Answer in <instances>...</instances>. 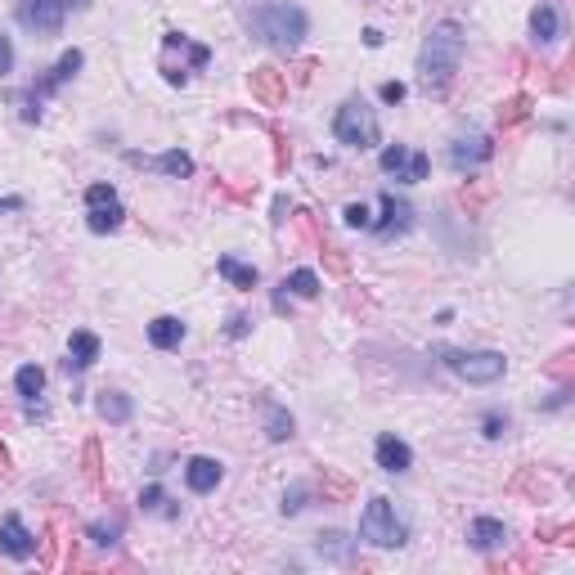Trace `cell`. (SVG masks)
Instances as JSON below:
<instances>
[{
    "instance_id": "obj_39",
    "label": "cell",
    "mask_w": 575,
    "mask_h": 575,
    "mask_svg": "<svg viewBox=\"0 0 575 575\" xmlns=\"http://www.w3.org/2000/svg\"><path fill=\"white\" fill-rule=\"evenodd\" d=\"M9 68H14V45H9V36L0 32V77H5Z\"/></svg>"
},
{
    "instance_id": "obj_6",
    "label": "cell",
    "mask_w": 575,
    "mask_h": 575,
    "mask_svg": "<svg viewBox=\"0 0 575 575\" xmlns=\"http://www.w3.org/2000/svg\"><path fill=\"white\" fill-rule=\"evenodd\" d=\"M441 359L459 373L463 382H472V387H490L508 369V359L499 350H441Z\"/></svg>"
},
{
    "instance_id": "obj_28",
    "label": "cell",
    "mask_w": 575,
    "mask_h": 575,
    "mask_svg": "<svg viewBox=\"0 0 575 575\" xmlns=\"http://www.w3.org/2000/svg\"><path fill=\"white\" fill-rule=\"evenodd\" d=\"M526 117H531V100H526V95H517V100H508V104L499 109V126H503V130H513V126H522Z\"/></svg>"
},
{
    "instance_id": "obj_29",
    "label": "cell",
    "mask_w": 575,
    "mask_h": 575,
    "mask_svg": "<svg viewBox=\"0 0 575 575\" xmlns=\"http://www.w3.org/2000/svg\"><path fill=\"white\" fill-rule=\"evenodd\" d=\"M86 540H91L95 549H113L117 540H121V526H117V522H95V526L86 531Z\"/></svg>"
},
{
    "instance_id": "obj_37",
    "label": "cell",
    "mask_w": 575,
    "mask_h": 575,
    "mask_svg": "<svg viewBox=\"0 0 575 575\" xmlns=\"http://www.w3.org/2000/svg\"><path fill=\"white\" fill-rule=\"evenodd\" d=\"M481 427H485V436L494 441V436H503V432H508V418H503V414H485V423H481Z\"/></svg>"
},
{
    "instance_id": "obj_43",
    "label": "cell",
    "mask_w": 575,
    "mask_h": 575,
    "mask_svg": "<svg viewBox=\"0 0 575 575\" xmlns=\"http://www.w3.org/2000/svg\"><path fill=\"white\" fill-rule=\"evenodd\" d=\"M364 45H373V50H378V45H382V32H378V27H369V32H364Z\"/></svg>"
},
{
    "instance_id": "obj_33",
    "label": "cell",
    "mask_w": 575,
    "mask_h": 575,
    "mask_svg": "<svg viewBox=\"0 0 575 575\" xmlns=\"http://www.w3.org/2000/svg\"><path fill=\"white\" fill-rule=\"evenodd\" d=\"M342 216H346V225H350V230H369V207H364V203H350Z\"/></svg>"
},
{
    "instance_id": "obj_7",
    "label": "cell",
    "mask_w": 575,
    "mask_h": 575,
    "mask_svg": "<svg viewBox=\"0 0 575 575\" xmlns=\"http://www.w3.org/2000/svg\"><path fill=\"white\" fill-rule=\"evenodd\" d=\"M382 171L396 176L400 185H423L432 162H427V153H409L405 144H391V149H382Z\"/></svg>"
},
{
    "instance_id": "obj_4",
    "label": "cell",
    "mask_w": 575,
    "mask_h": 575,
    "mask_svg": "<svg viewBox=\"0 0 575 575\" xmlns=\"http://www.w3.org/2000/svg\"><path fill=\"white\" fill-rule=\"evenodd\" d=\"M333 135H338V144H346V149H373L378 135H382V126H378V113L364 100H346L342 109H338V117H333Z\"/></svg>"
},
{
    "instance_id": "obj_46",
    "label": "cell",
    "mask_w": 575,
    "mask_h": 575,
    "mask_svg": "<svg viewBox=\"0 0 575 575\" xmlns=\"http://www.w3.org/2000/svg\"><path fill=\"white\" fill-rule=\"evenodd\" d=\"M5 463H9V459H5V450H0V467H5Z\"/></svg>"
},
{
    "instance_id": "obj_23",
    "label": "cell",
    "mask_w": 575,
    "mask_h": 575,
    "mask_svg": "<svg viewBox=\"0 0 575 575\" xmlns=\"http://www.w3.org/2000/svg\"><path fill=\"white\" fill-rule=\"evenodd\" d=\"M139 508H144V513H153V517H167V522H171V517H180V508L171 503V494H167L162 485H144V490H139Z\"/></svg>"
},
{
    "instance_id": "obj_19",
    "label": "cell",
    "mask_w": 575,
    "mask_h": 575,
    "mask_svg": "<svg viewBox=\"0 0 575 575\" xmlns=\"http://www.w3.org/2000/svg\"><path fill=\"white\" fill-rule=\"evenodd\" d=\"M149 342L158 346V350H176V346L185 342V324H180L176 315H158V320L149 324Z\"/></svg>"
},
{
    "instance_id": "obj_9",
    "label": "cell",
    "mask_w": 575,
    "mask_h": 575,
    "mask_svg": "<svg viewBox=\"0 0 575 575\" xmlns=\"http://www.w3.org/2000/svg\"><path fill=\"white\" fill-rule=\"evenodd\" d=\"M490 158H494V139L481 135V130L459 135L455 149H450V167H455V171H476V167H485Z\"/></svg>"
},
{
    "instance_id": "obj_34",
    "label": "cell",
    "mask_w": 575,
    "mask_h": 575,
    "mask_svg": "<svg viewBox=\"0 0 575 575\" xmlns=\"http://www.w3.org/2000/svg\"><path fill=\"white\" fill-rule=\"evenodd\" d=\"M113 198H117L113 185H91L86 189V207H100V203H113Z\"/></svg>"
},
{
    "instance_id": "obj_14",
    "label": "cell",
    "mask_w": 575,
    "mask_h": 575,
    "mask_svg": "<svg viewBox=\"0 0 575 575\" xmlns=\"http://www.w3.org/2000/svg\"><path fill=\"white\" fill-rule=\"evenodd\" d=\"M221 476H225V467L216 459H203V455H198V459L185 463V485H189L194 494H212V490L221 485Z\"/></svg>"
},
{
    "instance_id": "obj_36",
    "label": "cell",
    "mask_w": 575,
    "mask_h": 575,
    "mask_svg": "<svg viewBox=\"0 0 575 575\" xmlns=\"http://www.w3.org/2000/svg\"><path fill=\"white\" fill-rule=\"evenodd\" d=\"M320 481H324V485H329V494H333V499H346V494H350V485H346L342 476H333V472H329V467H324V476H320Z\"/></svg>"
},
{
    "instance_id": "obj_22",
    "label": "cell",
    "mask_w": 575,
    "mask_h": 575,
    "mask_svg": "<svg viewBox=\"0 0 575 575\" xmlns=\"http://www.w3.org/2000/svg\"><path fill=\"white\" fill-rule=\"evenodd\" d=\"M216 270H221V274L230 279L234 288H243V292H252V288L261 283V274H256V265H243L238 256H221V261H216Z\"/></svg>"
},
{
    "instance_id": "obj_44",
    "label": "cell",
    "mask_w": 575,
    "mask_h": 575,
    "mask_svg": "<svg viewBox=\"0 0 575 575\" xmlns=\"http://www.w3.org/2000/svg\"><path fill=\"white\" fill-rule=\"evenodd\" d=\"M59 5H63V9H77V14H81V9H91V0H59Z\"/></svg>"
},
{
    "instance_id": "obj_15",
    "label": "cell",
    "mask_w": 575,
    "mask_h": 575,
    "mask_svg": "<svg viewBox=\"0 0 575 575\" xmlns=\"http://www.w3.org/2000/svg\"><path fill=\"white\" fill-rule=\"evenodd\" d=\"M373 455H378V467H382V472H409V467H414V455H409V446H405L396 432H382Z\"/></svg>"
},
{
    "instance_id": "obj_13",
    "label": "cell",
    "mask_w": 575,
    "mask_h": 575,
    "mask_svg": "<svg viewBox=\"0 0 575 575\" xmlns=\"http://www.w3.org/2000/svg\"><path fill=\"white\" fill-rule=\"evenodd\" d=\"M252 95H256L265 109H279V104L288 100V72H279V68H256V72H252Z\"/></svg>"
},
{
    "instance_id": "obj_41",
    "label": "cell",
    "mask_w": 575,
    "mask_h": 575,
    "mask_svg": "<svg viewBox=\"0 0 575 575\" xmlns=\"http://www.w3.org/2000/svg\"><path fill=\"white\" fill-rule=\"evenodd\" d=\"M382 100H387V104H400V100H405V86H400V81H387V86H382Z\"/></svg>"
},
{
    "instance_id": "obj_12",
    "label": "cell",
    "mask_w": 575,
    "mask_h": 575,
    "mask_svg": "<svg viewBox=\"0 0 575 575\" xmlns=\"http://www.w3.org/2000/svg\"><path fill=\"white\" fill-rule=\"evenodd\" d=\"M409 221H414V207L400 203L396 194H382V221H369V230L378 234V238H391V234L409 230Z\"/></svg>"
},
{
    "instance_id": "obj_26",
    "label": "cell",
    "mask_w": 575,
    "mask_h": 575,
    "mask_svg": "<svg viewBox=\"0 0 575 575\" xmlns=\"http://www.w3.org/2000/svg\"><path fill=\"white\" fill-rule=\"evenodd\" d=\"M14 387H18V396L32 405V400L41 396V387H45V373H41L36 364H23V369H18V378H14Z\"/></svg>"
},
{
    "instance_id": "obj_10",
    "label": "cell",
    "mask_w": 575,
    "mask_h": 575,
    "mask_svg": "<svg viewBox=\"0 0 575 575\" xmlns=\"http://www.w3.org/2000/svg\"><path fill=\"white\" fill-rule=\"evenodd\" d=\"M0 553L14 558V562H27L36 553V535L23 526V517H5L0 522Z\"/></svg>"
},
{
    "instance_id": "obj_32",
    "label": "cell",
    "mask_w": 575,
    "mask_h": 575,
    "mask_svg": "<svg viewBox=\"0 0 575 575\" xmlns=\"http://www.w3.org/2000/svg\"><path fill=\"white\" fill-rule=\"evenodd\" d=\"M86 481H91V485H104V472H100V446H95V441L86 446Z\"/></svg>"
},
{
    "instance_id": "obj_3",
    "label": "cell",
    "mask_w": 575,
    "mask_h": 575,
    "mask_svg": "<svg viewBox=\"0 0 575 575\" xmlns=\"http://www.w3.org/2000/svg\"><path fill=\"white\" fill-rule=\"evenodd\" d=\"M207 63H212V50H207V45L189 41L185 32H167V36H162V59H158V68H162L167 81H185L189 72H198V68H207Z\"/></svg>"
},
{
    "instance_id": "obj_2",
    "label": "cell",
    "mask_w": 575,
    "mask_h": 575,
    "mask_svg": "<svg viewBox=\"0 0 575 575\" xmlns=\"http://www.w3.org/2000/svg\"><path fill=\"white\" fill-rule=\"evenodd\" d=\"M306 27H311V18H306V9L292 5V0H270V5H261V9L252 14V32H256L270 50H283V54H292V50L306 41Z\"/></svg>"
},
{
    "instance_id": "obj_40",
    "label": "cell",
    "mask_w": 575,
    "mask_h": 575,
    "mask_svg": "<svg viewBox=\"0 0 575 575\" xmlns=\"http://www.w3.org/2000/svg\"><path fill=\"white\" fill-rule=\"evenodd\" d=\"M324 261H329V270H338V274H346V256L338 252V247H324Z\"/></svg>"
},
{
    "instance_id": "obj_38",
    "label": "cell",
    "mask_w": 575,
    "mask_h": 575,
    "mask_svg": "<svg viewBox=\"0 0 575 575\" xmlns=\"http://www.w3.org/2000/svg\"><path fill=\"white\" fill-rule=\"evenodd\" d=\"M274 144H279V153H274V167L283 171V167H288V158H292V149H288V139H283V130H274Z\"/></svg>"
},
{
    "instance_id": "obj_21",
    "label": "cell",
    "mask_w": 575,
    "mask_h": 575,
    "mask_svg": "<svg viewBox=\"0 0 575 575\" xmlns=\"http://www.w3.org/2000/svg\"><path fill=\"white\" fill-rule=\"evenodd\" d=\"M261 418H265V436H270V441H288V436H292V427H297V423H292V414H288V409H279L274 400H261Z\"/></svg>"
},
{
    "instance_id": "obj_5",
    "label": "cell",
    "mask_w": 575,
    "mask_h": 575,
    "mask_svg": "<svg viewBox=\"0 0 575 575\" xmlns=\"http://www.w3.org/2000/svg\"><path fill=\"white\" fill-rule=\"evenodd\" d=\"M359 540H369V544H378V549H400L405 544V522L396 517V508H391V499H369V508H364V517H359Z\"/></svg>"
},
{
    "instance_id": "obj_11",
    "label": "cell",
    "mask_w": 575,
    "mask_h": 575,
    "mask_svg": "<svg viewBox=\"0 0 575 575\" xmlns=\"http://www.w3.org/2000/svg\"><path fill=\"white\" fill-rule=\"evenodd\" d=\"M126 162H130V167H153V171H162V176H171V180H185V176H194V158H189L185 149H167L162 158L126 153Z\"/></svg>"
},
{
    "instance_id": "obj_25",
    "label": "cell",
    "mask_w": 575,
    "mask_h": 575,
    "mask_svg": "<svg viewBox=\"0 0 575 575\" xmlns=\"http://www.w3.org/2000/svg\"><path fill=\"white\" fill-rule=\"evenodd\" d=\"M130 414H135L130 396H121V391H100V418H109V423H130Z\"/></svg>"
},
{
    "instance_id": "obj_42",
    "label": "cell",
    "mask_w": 575,
    "mask_h": 575,
    "mask_svg": "<svg viewBox=\"0 0 575 575\" xmlns=\"http://www.w3.org/2000/svg\"><path fill=\"white\" fill-rule=\"evenodd\" d=\"M247 324H252L247 315H234V320H230V338H243V333H247Z\"/></svg>"
},
{
    "instance_id": "obj_35",
    "label": "cell",
    "mask_w": 575,
    "mask_h": 575,
    "mask_svg": "<svg viewBox=\"0 0 575 575\" xmlns=\"http://www.w3.org/2000/svg\"><path fill=\"white\" fill-rule=\"evenodd\" d=\"M306 508V485H292L288 494H283V513L292 517V513H302Z\"/></svg>"
},
{
    "instance_id": "obj_16",
    "label": "cell",
    "mask_w": 575,
    "mask_h": 575,
    "mask_svg": "<svg viewBox=\"0 0 575 575\" xmlns=\"http://www.w3.org/2000/svg\"><path fill=\"white\" fill-rule=\"evenodd\" d=\"M467 540H472V549H481V553H494V549H503V540H508V526H503V522H494V517H476V522L467 526Z\"/></svg>"
},
{
    "instance_id": "obj_30",
    "label": "cell",
    "mask_w": 575,
    "mask_h": 575,
    "mask_svg": "<svg viewBox=\"0 0 575 575\" xmlns=\"http://www.w3.org/2000/svg\"><path fill=\"white\" fill-rule=\"evenodd\" d=\"M320 553H329V558H350V540H346L342 531H324V535H320Z\"/></svg>"
},
{
    "instance_id": "obj_31",
    "label": "cell",
    "mask_w": 575,
    "mask_h": 575,
    "mask_svg": "<svg viewBox=\"0 0 575 575\" xmlns=\"http://www.w3.org/2000/svg\"><path fill=\"white\" fill-rule=\"evenodd\" d=\"M14 104H18L23 121H41V95H36V91H23V95H14Z\"/></svg>"
},
{
    "instance_id": "obj_20",
    "label": "cell",
    "mask_w": 575,
    "mask_h": 575,
    "mask_svg": "<svg viewBox=\"0 0 575 575\" xmlns=\"http://www.w3.org/2000/svg\"><path fill=\"white\" fill-rule=\"evenodd\" d=\"M531 32H535L540 41H558V36H562V18H558V5H553V0H540V5H535Z\"/></svg>"
},
{
    "instance_id": "obj_18",
    "label": "cell",
    "mask_w": 575,
    "mask_h": 575,
    "mask_svg": "<svg viewBox=\"0 0 575 575\" xmlns=\"http://www.w3.org/2000/svg\"><path fill=\"white\" fill-rule=\"evenodd\" d=\"M95 359H100V338H95V333H72L63 369H68V373H81V369H91Z\"/></svg>"
},
{
    "instance_id": "obj_27",
    "label": "cell",
    "mask_w": 575,
    "mask_h": 575,
    "mask_svg": "<svg viewBox=\"0 0 575 575\" xmlns=\"http://www.w3.org/2000/svg\"><path fill=\"white\" fill-rule=\"evenodd\" d=\"M283 288H292L297 297H320V274H315V270H292V274L283 279Z\"/></svg>"
},
{
    "instance_id": "obj_8",
    "label": "cell",
    "mask_w": 575,
    "mask_h": 575,
    "mask_svg": "<svg viewBox=\"0 0 575 575\" xmlns=\"http://www.w3.org/2000/svg\"><path fill=\"white\" fill-rule=\"evenodd\" d=\"M63 5L59 0H23V9H18V18H23V27L27 32H36V36H59L63 32Z\"/></svg>"
},
{
    "instance_id": "obj_17",
    "label": "cell",
    "mask_w": 575,
    "mask_h": 575,
    "mask_svg": "<svg viewBox=\"0 0 575 575\" xmlns=\"http://www.w3.org/2000/svg\"><path fill=\"white\" fill-rule=\"evenodd\" d=\"M81 63H86V54H81V50H68V54H63V59H59V63H54V68H50V72H45V77L32 86V91H36V95H50V91H59L68 77H77V68H81Z\"/></svg>"
},
{
    "instance_id": "obj_1",
    "label": "cell",
    "mask_w": 575,
    "mask_h": 575,
    "mask_svg": "<svg viewBox=\"0 0 575 575\" xmlns=\"http://www.w3.org/2000/svg\"><path fill=\"white\" fill-rule=\"evenodd\" d=\"M463 63V27L459 23H436L423 41V54H418V86L427 95H446L459 77Z\"/></svg>"
},
{
    "instance_id": "obj_24",
    "label": "cell",
    "mask_w": 575,
    "mask_h": 575,
    "mask_svg": "<svg viewBox=\"0 0 575 575\" xmlns=\"http://www.w3.org/2000/svg\"><path fill=\"white\" fill-rule=\"evenodd\" d=\"M121 203H100V207H91V216H86V225H91V234H113V230H121Z\"/></svg>"
},
{
    "instance_id": "obj_45",
    "label": "cell",
    "mask_w": 575,
    "mask_h": 575,
    "mask_svg": "<svg viewBox=\"0 0 575 575\" xmlns=\"http://www.w3.org/2000/svg\"><path fill=\"white\" fill-rule=\"evenodd\" d=\"M18 207H23V198H5L0 203V212H18Z\"/></svg>"
}]
</instances>
